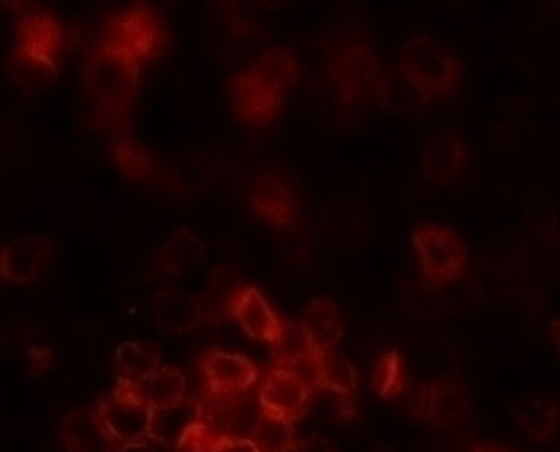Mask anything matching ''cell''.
Listing matches in <instances>:
<instances>
[{
	"label": "cell",
	"mask_w": 560,
	"mask_h": 452,
	"mask_svg": "<svg viewBox=\"0 0 560 452\" xmlns=\"http://www.w3.org/2000/svg\"><path fill=\"white\" fill-rule=\"evenodd\" d=\"M229 23L226 92L233 112L248 127H269L282 114L289 89L299 79L295 59L249 20L235 15Z\"/></svg>",
	"instance_id": "1"
},
{
	"label": "cell",
	"mask_w": 560,
	"mask_h": 452,
	"mask_svg": "<svg viewBox=\"0 0 560 452\" xmlns=\"http://www.w3.org/2000/svg\"><path fill=\"white\" fill-rule=\"evenodd\" d=\"M66 46L62 23L51 10L22 3L15 23V45L9 74L25 94H38L58 78L59 59Z\"/></svg>",
	"instance_id": "2"
},
{
	"label": "cell",
	"mask_w": 560,
	"mask_h": 452,
	"mask_svg": "<svg viewBox=\"0 0 560 452\" xmlns=\"http://www.w3.org/2000/svg\"><path fill=\"white\" fill-rule=\"evenodd\" d=\"M140 69L133 59L98 43L89 53L82 85L105 127L124 124L140 88Z\"/></svg>",
	"instance_id": "3"
},
{
	"label": "cell",
	"mask_w": 560,
	"mask_h": 452,
	"mask_svg": "<svg viewBox=\"0 0 560 452\" xmlns=\"http://www.w3.org/2000/svg\"><path fill=\"white\" fill-rule=\"evenodd\" d=\"M322 39L325 49L323 79L335 89L336 97L346 107L375 101L385 69L372 46L358 32Z\"/></svg>",
	"instance_id": "4"
},
{
	"label": "cell",
	"mask_w": 560,
	"mask_h": 452,
	"mask_svg": "<svg viewBox=\"0 0 560 452\" xmlns=\"http://www.w3.org/2000/svg\"><path fill=\"white\" fill-rule=\"evenodd\" d=\"M397 69L431 102L456 94L464 79L463 61L428 33L405 43Z\"/></svg>",
	"instance_id": "5"
},
{
	"label": "cell",
	"mask_w": 560,
	"mask_h": 452,
	"mask_svg": "<svg viewBox=\"0 0 560 452\" xmlns=\"http://www.w3.org/2000/svg\"><path fill=\"white\" fill-rule=\"evenodd\" d=\"M167 42L170 36L160 13L143 2L114 13L105 22L97 39L98 45L121 53L140 66L160 58L167 48Z\"/></svg>",
	"instance_id": "6"
},
{
	"label": "cell",
	"mask_w": 560,
	"mask_h": 452,
	"mask_svg": "<svg viewBox=\"0 0 560 452\" xmlns=\"http://www.w3.org/2000/svg\"><path fill=\"white\" fill-rule=\"evenodd\" d=\"M413 246L421 276L428 286L446 289L464 279L469 267V247L453 228L424 222L415 228Z\"/></svg>",
	"instance_id": "7"
},
{
	"label": "cell",
	"mask_w": 560,
	"mask_h": 452,
	"mask_svg": "<svg viewBox=\"0 0 560 452\" xmlns=\"http://www.w3.org/2000/svg\"><path fill=\"white\" fill-rule=\"evenodd\" d=\"M98 417L118 443L148 438L151 408L144 385L118 378L115 387L97 402Z\"/></svg>",
	"instance_id": "8"
},
{
	"label": "cell",
	"mask_w": 560,
	"mask_h": 452,
	"mask_svg": "<svg viewBox=\"0 0 560 452\" xmlns=\"http://www.w3.org/2000/svg\"><path fill=\"white\" fill-rule=\"evenodd\" d=\"M246 206L253 216L272 230L289 231L302 217V204L292 181L278 170L261 171L246 190Z\"/></svg>",
	"instance_id": "9"
},
{
	"label": "cell",
	"mask_w": 560,
	"mask_h": 452,
	"mask_svg": "<svg viewBox=\"0 0 560 452\" xmlns=\"http://www.w3.org/2000/svg\"><path fill=\"white\" fill-rule=\"evenodd\" d=\"M469 164L466 138L453 127L438 130L428 140L421 158V170L428 183L450 187L459 183Z\"/></svg>",
	"instance_id": "10"
},
{
	"label": "cell",
	"mask_w": 560,
	"mask_h": 452,
	"mask_svg": "<svg viewBox=\"0 0 560 452\" xmlns=\"http://www.w3.org/2000/svg\"><path fill=\"white\" fill-rule=\"evenodd\" d=\"M258 398L262 410L295 424L308 412L313 389L296 371L272 369L259 389Z\"/></svg>",
	"instance_id": "11"
},
{
	"label": "cell",
	"mask_w": 560,
	"mask_h": 452,
	"mask_svg": "<svg viewBox=\"0 0 560 452\" xmlns=\"http://www.w3.org/2000/svg\"><path fill=\"white\" fill-rule=\"evenodd\" d=\"M202 368L210 394L217 397L246 394L261 378V371L252 359L220 349L203 356Z\"/></svg>",
	"instance_id": "12"
},
{
	"label": "cell",
	"mask_w": 560,
	"mask_h": 452,
	"mask_svg": "<svg viewBox=\"0 0 560 452\" xmlns=\"http://www.w3.org/2000/svg\"><path fill=\"white\" fill-rule=\"evenodd\" d=\"M202 408L203 424L209 425L213 431L223 438H248L261 415V405H256L248 392L233 397H217L209 394L203 402H199Z\"/></svg>",
	"instance_id": "13"
},
{
	"label": "cell",
	"mask_w": 560,
	"mask_h": 452,
	"mask_svg": "<svg viewBox=\"0 0 560 452\" xmlns=\"http://www.w3.org/2000/svg\"><path fill=\"white\" fill-rule=\"evenodd\" d=\"M52 243L45 234L23 233L2 250V276L19 286H28L42 276L51 256Z\"/></svg>",
	"instance_id": "14"
},
{
	"label": "cell",
	"mask_w": 560,
	"mask_h": 452,
	"mask_svg": "<svg viewBox=\"0 0 560 452\" xmlns=\"http://www.w3.org/2000/svg\"><path fill=\"white\" fill-rule=\"evenodd\" d=\"M58 434L66 452H115L120 447L95 408L79 407L68 412Z\"/></svg>",
	"instance_id": "15"
},
{
	"label": "cell",
	"mask_w": 560,
	"mask_h": 452,
	"mask_svg": "<svg viewBox=\"0 0 560 452\" xmlns=\"http://www.w3.org/2000/svg\"><path fill=\"white\" fill-rule=\"evenodd\" d=\"M472 410V397L466 382L454 375H443L427 385L424 418L441 428L454 427L466 420Z\"/></svg>",
	"instance_id": "16"
},
{
	"label": "cell",
	"mask_w": 560,
	"mask_h": 452,
	"mask_svg": "<svg viewBox=\"0 0 560 452\" xmlns=\"http://www.w3.org/2000/svg\"><path fill=\"white\" fill-rule=\"evenodd\" d=\"M158 329L167 335H184L203 322L199 299L177 287H163L151 302Z\"/></svg>",
	"instance_id": "17"
},
{
	"label": "cell",
	"mask_w": 560,
	"mask_h": 452,
	"mask_svg": "<svg viewBox=\"0 0 560 452\" xmlns=\"http://www.w3.org/2000/svg\"><path fill=\"white\" fill-rule=\"evenodd\" d=\"M207 246L189 228H179L170 240L154 253L151 269L161 279H179L206 263Z\"/></svg>",
	"instance_id": "18"
},
{
	"label": "cell",
	"mask_w": 560,
	"mask_h": 452,
	"mask_svg": "<svg viewBox=\"0 0 560 452\" xmlns=\"http://www.w3.org/2000/svg\"><path fill=\"white\" fill-rule=\"evenodd\" d=\"M246 287L248 283L232 267L220 266L213 269L207 280L206 289L199 297L203 322L210 323V325H220L226 320H232L235 315L236 303Z\"/></svg>",
	"instance_id": "19"
},
{
	"label": "cell",
	"mask_w": 560,
	"mask_h": 452,
	"mask_svg": "<svg viewBox=\"0 0 560 452\" xmlns=\"http://www.w3.org/2000/svg\"><path fill=\"white\" fill-rule=\"evenodd\" d=\"M110 158L118 170L135 183L150 187L166 189L171 181L167 179L163 164L133 138L121 137L110 147Z\"/></svg>",
	"instance_id": "20"
},
{
	"label": "cell",
	"mask_w": 560,
	"mask_h": 452,
	"mask_svg": "<svg viewBox=\"0 0 560 452\" xmlns=\"http://www.w3.org/2000/svg\"><path fill=\"white\" fill-rule=\"evenodd\" d=\"M516 427L536 443H546L556 437L560 427V407L555 398L546 395L523 398L512 407Z\"/></svg>",
	"instance_id": "21"
},
{
	"label": "cell",
	"mask_w": 560,
	"mask_h": 452,
	"mask_svg": "<svg viewBox=\"0 0 560 452\" xmlns=\"http://www.w3.org/2000/svg\"><path fill=\"white\" fill-rule=\"evenodd\" d=\"M375 104L381 105L382 111L398 117H421L427 114L433 102L395 69L385 71L382 76L375 94Z\"/></svg>",
	"instance_id": "22"
},
{
	"label": "cell",
	"mask_w": 560,
	"mask_h": 452,
	"mask_svg": "<svg viewBox=\"0 0 560 452\" xmlns=\"http://www.w3.org/2000/svg\"><path fill=\"white\" fill-rule=\"evenodd\" d=\"M233 318L240 323L246 336L269 345L275 341L282 323L261 290L253 286L246 287L245 292L240 297Z\"/></svg>",
	"instance_id": "23"
},
{
	"label": "cell",
	"mask_w": 560,
	"mask_h": 452,
	"mask_svg": "<svg viewBox=\"0 0 560 452\" xmlns=\"http://www.w3.org/2000/svg\"><path fill=\"white\" fill-rule=\"evenodd\" d=\"M200 418H202V408L199 402L189 401V398L173 407L153 408L148 438L174 450L183 434Z\"/></svg>",
	"instance_id": "24"
},
{
	"label": "cell",
	"mask_w": 560,
	"mask_h": 452,
	"mask_svg": "<svg viewBox=\"0 0 560 452\" xmlns=\"http://www.w3.org/2000/svg\"><path fill=\"white\" fill-rule=\"evenodd\" d=\"M312 339L316 351H332L345 335L341 312L332 300L318 297L310 303L305 316L300 320Z\"/></svg>",
	"instance_id": "25"
},
{
	"label": "cell",
	"mask_w": 560,
	"mask_h": 452,
	"mask_svg": "<svg viewBox=\"0 0 560 452\" xmlns=\"http://www.w3.org/2000/svg\"><path fill=\"white\" fill-rule=\"evenodd\" d=\"M272 361L276 369H295L312 366L316 356L315 346L302 322H282L278 336L271 343Z\"/></svg>",
	"instance_id": "26"
},
{
	"label": "cell",
	"mask_w": 560,
	"mask_h": 452,
	"mask_svg": "<svg viewBox=\"0 0 560 452\" xmlns=\"http://www.w3.org/2000/svg\"><path fill=\"white\" fill-rule=\"evenodd\" d=\"M313 389L352 395L358 389V372L345 356L332 351L316 352L312 364Z\"/></svg>",
	"instance_id": "27"
},
{
	"label": "cell",
	"mask_w": 560,
	"mask_h": 452,
	"mask_svg": "<svg viewBox=\"0 0 560 452\" xmlns=\"http://www.w3.org/2000/svg\"><path fill=\"white\" fill-rule=\"evenodd\" d=\"M120 378L144 385L161 368V351L154 343L125 341L115 351Z\"/></svg>",
	"instance_id": "28"
},
{
	"label": "cell",
	"mask_w": 560,
	"mask_h": 452,
	"mask_svg": "<svg viewBox=\"0 0 560 452\" xmlns=\"http://www.w3.org/2000/svg\"><path fill=\"white\" fill-rule=\"evenodd\" d=\"M249 440L259 452H290L299 441L292 421L266 410L259 415Z\"/></svg>",
	"instance_id": "29"
},
{
	"label": "cell",
	"mask_w": 560,
	"mask_h": 452,
	"mask_svg": "<svg viewBox=\"0 0 560 452\" xmlns=\"http://www.w3.org/2000/svg\"><path fill=\"white\" fill-rule=\"evenodd\" d=\"M144 391L151 408L173 407L186 401V378L174 366H163L144 384Z\"/></svg>",
	"instance_id": "30"
},
{
	"label": "cell",
	"mask_w": 560,
	"mask_h": 452,
	"mask_svg": "<svg viewBox=\"0 0 560 452\" xmlns=\"http://www.w3.org/2000/svg\"><path fill=\"white\" fill-rule=\"evenodd\" d=\"M407 371L400 352L392 351L382 355L372 372V389L382 398L394 401L407 387Z\"/></svg>",
	"instance_id": "31"
},
{
	"label": "cell",
	"mask_w": 560,
	"mask_h": 452,
	"mask_svg": "<svg viewBox=\"0 0 560 452\" xmlns=\"http://www.w3.org/2000/svg\"><path fill=\"white\" fill-rule=\"evenodd\" d=\"M225 440L229 438H223L209 425L199 420L183 434L179 443L174 448V452H217Z\"/></svg>",
	"instance_id": "32"
},
{
	"label": "cell",
	"mask_w": 560,
	"mask_h": 452,
	"mask_svg": "<svg viewBox=\"0 0 560 452\" xmlns=\"http://www.w3.org/2000/svg\"><path fill=\"white\" fill-rule=\"evenodd\" d=\"M290 452H336L328 440L319 437H312L308 440L296 441Z\"/></svg>",
	"instance_id": "33"
},
{
	"label": "cell",
	"mask_w": 560,
	"mask_h": 452,
	"mask_svg": "<svg viewBox=\"0 0 560 452\" xmlns=\"http://www.w3.org/2000/svg\"><path fill=\"white\" fill-rule=\"evenodd\" d=\"M28 358L35 374H43L52 364V355L49 349L32 348L28 351Z\"/></svg>",
	"instance_id": "34"
},
{
	"label": "cell",
	"mask_w": 560,
	"mask_h": 452,
	"mask_svg": "<svg viewBox=\"0 0 560 452\" xmlns=\"http://www.w3.org/2000/svg\"><path fill=\"white\" fill-rule=\"evenodd\" d=\"M217 452H259L248 438H229L220 444Z\"/></svg>",
	"instance_id": "35"
},
{
	"label": "cell",
	"mask_w": 560,
	"mask_h": 452,
	"mask_svg": "<svg viewBox=\"0 0 560 452\" xmlns=\"http://www.w3.org/2000/svg\"><path fill=\"white\" fill-rule=\"evenodd\" d=\"M469 452H515L503 444L493 443V441H483V443L476 444L470 448Z\"/></svg>",
	"instance_id": "36"
},
{
	"label": "cell",
	"mask_w": 560,
	"mask_h": 452,
	"mask_svg": "<svg viewBox=\"0 0 560 452\" xmlns=\"http://www.w3.org/2000/svg\"><path fill=\"white\" fill-rule=\"evenodd\" d=\"M115 452H156L150 444L144 441H131V443H124L118 447Z\"/></svg>",
	"instance_id": "37"
},
{
	"label": "cell",
	"mask_w": 560,
	"mask_h": 452,
	"mask_svg": "<svg viewBox=\"0 0 560 452\" xmlns=\"http://www.w3.org/2000/svg\"><path fill=\"white\" fill-rule=\"evenodd\" d=\"M551 332L552 339H555L556 348H558V352L560 355V318L555 320V322L551 323Z\"/></svg>",
	"instance_id": "38"
},
{
	"label": "cell",
	"mask_w": 560,
	"mask_h": 452,
	"mask_svg": "<svg viewBox=\"0 0 560 452\" xmlns=\"http://www.w3.org/2000/svg\"><path fill=\"white\" fill-rule=\"evenodd\" d=\"M369 452H395V450H392L388 444L378 443L377 447L372 448V450Z\"/></svg>",
	"instance_id": "39"
},
{
	"label": "cell",
	"mask_w": 560,
	"mask_h": 452,
	"mask_svg": "<svg viewBox=\"0 0 560 452\" xmlns=\"http://www.w3.org/2000/svg\"><path fill=\"white\" fill-rule=\"evenodd\" d=\"M0 276H2V251H0Z\"/></svg>",
	"instance_id": "40"
}]
</instances>
